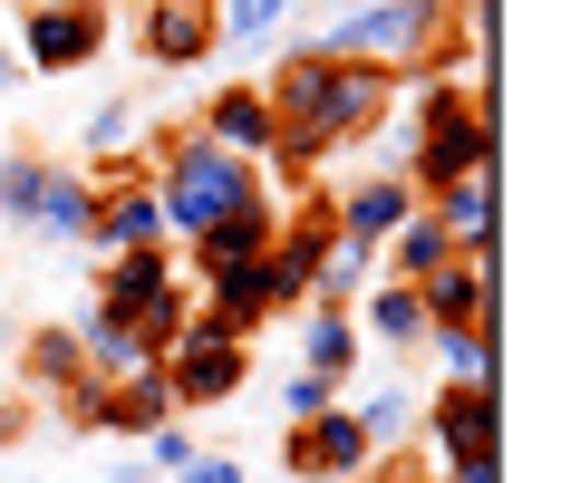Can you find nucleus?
<instances>
[{"label": "nucleus", "instance_id": "obj_1", "mask_svg": "<svg viewBox=\"0 0 561 483\" xmlns=\"http://www.w3.org/2000/svg\"><path fill=\"white\" fill-rule=\"evenodd\" d=\"M407 97V116H416V136H407V156H397V174L416 184V204L436 194V184H455V174H474V164H504L494 156V78H407L397 88Z\"/></svg>", "mask_w": 561, "mask_h": 483}, {"label": "nucleus", "instance_id": "obj_2", "mask_svg": "<svg viewBox=\"0 0 561 483\" xmlns=\"http://www.w3.org/2000/svg\"><path fill=\"white\" fill-rule=\"evenodd\" d=\"M252 194H280V184H272L252 156L214 146L204 126H165V146H156V204H165V242H174V252H184L204 222L242 214Z\"/></svg>", "mask_w": 561, "mask_h": 483}, {"label": "nucleus", "instance_id": "obj_3", "mask_svg": "<svg viewBox=\"0 0 561 483\" xmlns=\"http://www.w3.org/2000/svg\"><path fill=\"white\" fill-rule=\"evenodd\" d=\"M116 39V0H30L20 10V30H10V49L30 78H68V68H98Z\"/></svg>", "mask_w": 561, "mask_h": 483}, {"label": "nucleus", "instance_id": "obj_4", "mask_svg": "<svg viewBox=\"0 0 561 483\" xmlns=\"http://www.w3.org/2000/svg\"><path fill=\"white\" fill-rule=\"evenodd\" d=\"M156 377H165L174 416H204V406H232L242 387H252V338H224V329H184L165 358H156Z\"/></svg>", "mask_w": 561, "mask_h": 483}, {"label": "nucleus", "instance_id": "obj_5", "mask_svg": "<svg viewBox=\"0 0 561 483\" xmlns=\"http://www.w3.org/2000/svg\"><path fill=\"white\" fill-rule=\"evenodd\" d=\"M416 435H426L436 464H455V455H504V377H436V396L416 406Z\"/></svg>", "mask_w": 561, "mask_h": 483}, {"label": "nucleus", "instance_id": "obj_6", "mask_svg": "<svg viewBox=\"0 0 561 483\" xmlns=\"http://www.w3.org/2000/svg\"><path fill=\"white\" fill-rule=\"evenodd\" d=\"M368 435L348 416V396H330L320 416H300V426H280V483H358L368 474Z\"/></svg>", "mask_w": 561, "mask_h": 483}, {"label": "nucleus", "instance_id": "obj_7", "mask_svg": "<svg viewBox=\"0 0 561 483\" xmlns=\"http://www.w3.org/2000/svg\"><path fill=\"white\" fill-rule=\"evenodd\" d=\"M504 164H474V174H455V184H436L426 194V214L446 222L455 262H494L504 252V184H494Z\"/></svg>", "mask_w": 561, "mask_h": 483}, {"label": "nucleus", "instance_id": "obj_8", "mask_svg": "<svg viewBox=\"0 0 561 483\" xmlns=\"http://www.w3.org/2000/svg\"><path fill=\"white\" fill-rule=\"evenodd\" d=\"M136 49L146 68H214V0H136Z\"/></svg>", "mask_w": 561, "mask_h": 483}, {"label": "nucleus", "instance_id": "obj_9", "mask_svg": "<svg viewBox=\"0 0 561 483\" xmlns=\"http://www.w3.org/2000/svg\"><path fill=\"white\" fill-rule=\"evenodd\" d=\"M330 214H339V242H358V252H378L397 222L416 214V184L397 174V164H378V174H358L348 194H330Z\"/></svg>", "mask_w": 561, "mask_h": 483}, {"label": "nucleus", "instance_id": "obj_10", "mask_svg": "<svg viewBox=\"0 0 561 483\" xmlns=\"http://www.w3.org/2000/svg\"><path fill=\"white\" fill-rule=\"evenodd\" d=\"M426 300V329H494L504 320V290H494V262H446L416 280Z\"/></svg>", "mask_w": 561, "mask_h": 483}, {"label": "nucleus", "instance_id": "obj_11", "mask_svg": "<svg viewBox=\"0 0 561 483\" xmlns=\"http://www.w3.org/2000/svg\"><path fill=\"white\" fill-rule=\"evenodd\" d=\"M165 280H184V252H174V242H136V252H107V262H98V290H88V300L116 310V320H136Z\"/></svg>", "mask_w": 561, "mask_h": 483}, {"label": "nucleus", "instance_id": "obj_12", "mask_svg": "<svg viewBox=\"0 0 561 483\" xmlns=\"http://www.w3.org/2000/svg\"><path fill=\"white\" fill-rule=\"evenodd\" d=\"M194 126H204V136H214V146H232V156H272V97H262V78H224V88H214V97H204V116H194Z\"/></svg>", "mask_w": 561, "mask_h": 483}, {"label": "nucleus", "instance_id": "obj_13", "mask_svg": "<svg viewBox=\"0 0 561 483\" xmlns=\"http://www.w3.org/2000/svg\"><path fill=\"white\" fill-rule=\"evenodd\" d=\"M348 320H358V338H378V348H426V300H416V280H368V300H348Z\"/></svg>", "mask_w": 561, "mask_h": 483}, {"label": "nucleus", "instance_id": "obj_14", "mask_svg": "<svg viewBox=\"0 0 561 483\" xmlns=\"http://www.w3.org/2000/svg\"><path fill=\"white\" fill-rule=\"evenodd\" d=\"M300 368L330 377V387H348V377L368 368V338H358V320H348V310H320V300H300Z\"/></svg>", "mask_w": 561, "mask_h": 483}, {"label": "nucleus", "instance_id": "obj_15", "mask_svg": "<svg viewBox=\"0 0 561 483\" xmlns=\"http://www.w3.org/2000/svg\"><path fill=\"white\" fill-rule=\"evenodd\" d=\"M68 329H78V348H88V368H98V377H156V348L136 338V320H116V310L88 300Z\"/></svg>", "mask_w": 561, "mask_h": 483}, {"label": "nucleus", "instance_id": "obj_16", "mask_svg": "<svg viewBox=\"0 0 561 483\" xmlns=\"http://www.w3.org/2000/svg\"><path fill=\"white\" fill-rule=\"evenodd\" d=\"M88 222H98V174L88 164H49V194H39L30 232L39 242H88Z\"/></svg>", "mask_w": 561, "mask_h": 483}, {"label": "nucleus", "instance_id": "obj_17", "mask_svg": "<svg viewBox=\"0 0 561 483\" xmlns=\"http://www.w3.org/2000/svg\"><path fill=\"white\" fill-rule=\"evenodd\" d=\"M290 20H300V0H214V39L242 58H262L290 39Z\"/></svg>", "mask_w": 561, "mask_h": 483}, {"label": "nucleus", "instance_id": "obj_18", "mask_svg": "<svg viewBox=\"0 0 561 483\" xmlns=\"http://www.w3.org/2000/svg\"><path fill=\"white\" fill-rule=\"evenodd\" d=\"M20 377H30L39 396L78 387V377H88V348H78V329H30V338H20Z\"/></svg>", "mask_w": 561, "mask_h": 483}, {"label": "nucleus", "instance_id": "obj_19", "mask_svg": "<svg viewBox=\"0 0 561 483\" xmlns=\"http://www.w3.org/2000/svg\"><path fill=\"white\" fill-rule=\"evenodd\" d=\"M49 146H10L0 156V222H20L30 232V214H39V194H49Z\"/></svg>", "mask_w": 561, "mask_h": 483}, {"label": "nucleus", "instance_id": "obj_20", "mask_svg": "<svg viewBox=\"0 0 561 483\" xmlns=\"http://www.w3.org/2000/svg\"><path fill=\"white\" fill-rule=\"evenodd\" d=\"M165 416H174L165 377H116L107 387V435H126V445H136L146 426H165Z\"/></svg>", "mask_w": 561, "mask_h": 483}, {"label": "nucleus", "instance_id": "obj_21", "mask_svg": "<svg viewBox=\"0 0 561 483\" xmlns=\"http://www.w3.org/2000/svg\"><path fill=\"white\" fill-rule=\"evenodd\" d=\"M348 416H358V435L388 455V445L416 435V396H407V387H368V396H348Z\"/></svg>", "mask_w": 561, "mask_h": 483}, {"label": "nucleus", "instance_id": "obj_22", "mask_svg": "<svg viewBox=\"0 0 561 483\" xmlns=\"http://www.w3.org/2000/svg\"><path fill=\"white\" fill-rule=\"evenodd\" d=\"M368 280H378V252H358V242H330V262L310 271V300H320V310H348Z\"/></svg>", "mask_w": 561, "mask_h": 483}, {"label": "nucleus", "instance_id": "obj_23", "mask_svg": "<svg viewBox=\"0 0 561 483\" xmlns=\"http://www.w3.org/2000/svg\"><path fill=\"white\" fill-rule=\"evenodd\" d=\"M184 329H194V280H165V290H156V300L136 310V338H146V348L165 358V348L184 338Z\"/></svg>", "mask_w": 561, "mask_h": 483}, {"label": "nucleus", "instance_id": "obj_24", "mask_svg": "<svg viewBox=\"0 0 561 483\" xmlns=\"http://www.w3.org/2000/svg\"><path fill=\"white\" fill-rule=\"evenodd\" d=\"M504 329V320H494ZM494 329H426V348H436V368L446 377H494Z\"/></svg>", "mask_w": 561, "mask_h": 483}, {"label": "nucleus", "instance_id": "obj_25", "mask_svg": "<svg viewBox=\"0 0 561 483\" xmlns=\"http://www.w3.org/2000/svg\"><path fill=\"white\" fill-rule=\"evenodd\" d=\"M126 136H136V97H98L88 126H78V146H88V156H126Z\"/></svg>", "mask_w": 561, "mask_h": 483}, {"label": "nucleus", "instance_id": "obj_26", "mask_svg": "<svg viewBox=\"0 0 561 483\" xmlns=\"http://www.w3.org/2000/svg\"><path fill=\"white\" fill-rule=\"evenodd\" d=\"M136 455H146V474L165 483V474H184V464H194V455H204V445H194V435H184V416H165V426H146V435H136Z\"/></svg>", "mask_w": 561, "mask_h": 483}, {"label": "nucleus", "instance_id": "obj_27", "mask_svg": "<svg viewBox=\"0 0 561 483\" xmlns=\"http://www.w3.org/2000/svg\"><path fill=\"white\" fill-rule=\"evenodd\" d=\"M330 396H348V387H330V377H310V368H290V377H280V426H300V416H320Z\"/></svg>", "mask_w": 561, "mask_h": 483}, {"label": "nucleus", "instance_id": "obj_28", "mask_svg": "<svg viewBox=\"0 0 561 483\" xmlns=\"http://www.w3.org/2000/svg\"><path fill=\"white\" fill-rule=\"evenodd\" d=\"M358 483H436V455H407V445H388V455H368V474Z\"/></svg>", "mask_w": 561, "mask_h": 483}, {"label": "nucleus", "instance_id": "obj_29", "mask_svg": "<svg viewBox=\"0 0 561 483\" xmlns=\"http://www.w3.org/2000/svg\"><path fill=\"white\" fill-rule=\"evenodd\" d=\"M242 474H252L242 455H194V464H184V474H165V483H242Z\"/></svg>", "mask_w": 561, "mask_h": 483}, {"label": "nucleus", "instance_id": "obj_30", "mask_svg": "<svg viewBox=\"0 0 561 483\" xmlns=\"http://www.w3.org/2000/svg\"><path fill=\"white\" fill-rule=\"evenodd\" d=\"M436 483H504V455H455V464H436Z\"/></svg>", "mask_w": 561, "mask_h": 483}, {"label": "nucleus", "instance_id": "obj_31", "mask_svg": "<svg viewBox=\"0 0 561 483\" xmlns=\"http://www.w3.org/2000/svg\"><path fill=\"white\" fill-rule=\"evenodd\" d=\"M107 483H156V474H146V455H116V464H107Z\"/></svg>", "mask_w": 561, "mask_h": 483}, {"label": "nucleus", "instance_id": "obj_32", "mask_svg": "<svg viewBox=\"0 0 561 483\" xmlns=\"http://www.w3.org/2000/svg\"><path fill=\"white\" fill-rule=\"evenodd\" d=\"M20 78H30V68H20V49H10V39H0V97H10V88H20Z\"/></svg>", "mask_w": 561, "mask_h": 483}, {"label": "nucleus", "instance_id": "obj_33", "mask_svg": "<svg viewBox=\"0 0 561 483\" xmlns=\"http://www.w3.org/2000/svg\"><path fill=\"white\" fill-rule=\"evenodd\" d=\"M20 426H30V416H20V406H0V455L20 445Z\"/></svg>", "mask_w": 561, "mask_h": 483}, {"label": "nucleus", "instance_id": "obj_34", "mask_svg": "<svg viewBox=\"0 0 561 483\" xmlns=\"http://www.w3.org/2000/svg\"><path fill=\"white\" fill-rule=\"evenodd\" d=\"M242 483H280V474H242Z\"/></svg>", "mask_w": 561, "mask_h": 483}, {"label": "nucleus", "instance_id": "obj_35", "mask_svg": "<svg viewBox=\"0 0 561 483\" xmlns=\"http://www.w3.org/2000/svg\"><path fill=\"white\" fill-rule=\"evenodd\" d=\"M426 10H455V0H426Z\"/></svg>", "mask_w": 561, "mask_h": 483}, {"label": "nucleus", "instance_id": "obj_36", "mask_svg": "<svg viewBox=\"0 0 561 483\" xmlns=\"http://www.w3.org/2000/svg\"><path fill=\"white\" fill-rule=\"evenodd\" d=\"M10 10H30V0H10Z\"/></svg>", "mask_w": 561, "mask_h": 483}]
</instances>
